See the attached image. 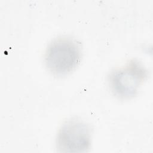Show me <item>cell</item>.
Listing matches in <instances>:
<instances>
[{
	"instance_id": "obj_1",
	"label": "cell",
	"mask_w": 153,
	"mask_h": 153,
	"mask_svg": "<svg viewBox=\"0 0 153 153\" xmlns=\"http://www.w3.org/2000/svg\"><path fill=\"white\" fill-rule=\"evenodd\" d=\"M81 59V48L73 38L62 36L54 39L48 45L44 55L47 69L57 76L72 72Z\"/></svg>"
},
{
	"instance_id": "obj_2",
	"label": "cell",
	"mask_w": 153,
	"mask_h": 153,
	"mask_svg": "<svg viewBox=\"0 0 153 153\" xmlns=\"http://www.w3.org/2000/svg\"><path fill=\"white\" fill-rule=\"evenodd\" d=\"M148 76V71L138 60L133 59L111 72L109 84L113 94L121 99L134 97Z\"/></svg>"
},
{
	"instance_id": "obj_3",
	"label": "cell",
	"mask_w": 153,
	"mask_h": 153,
	"mask_svg": "<svg viewBox=\"0 0 153 153\" xmlns=\"http://www.w3.org/2000/svg\"><path fill=\"white\" fill-rule=\"evenodd\" d=\"M91 140L89 125L81 120L72 118L60 127L57 135V148L61 152H86L90 148Z\"/></svg>"
}]
</instances>
